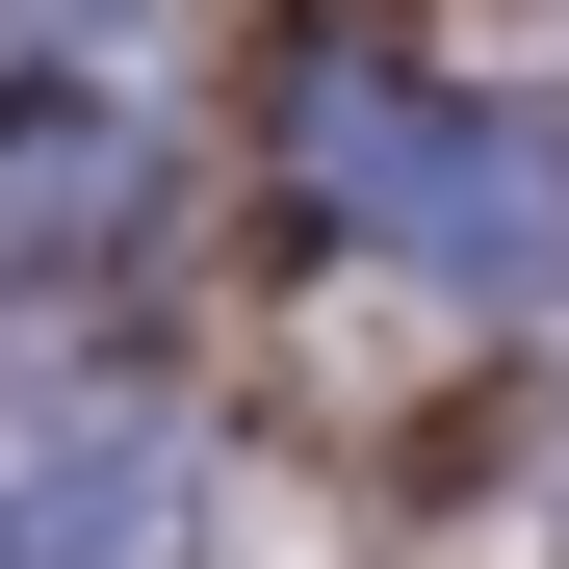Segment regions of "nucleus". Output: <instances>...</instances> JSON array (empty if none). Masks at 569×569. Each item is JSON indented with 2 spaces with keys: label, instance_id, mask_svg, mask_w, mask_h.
<instances>
[{
  "label": "nucleus",
  "instance_id": "1",
  "mask_svg": "<svg viewBox=\"0 0 569 569\" xmlns=\"http://www.w3.org/2000/svg\"><path fill=\"white\" fill-rule=\"evenodd\" d=\"M284 156H311V208H337V233H389V259H440V284H569V130L466 104V78L337 52L311 104H284Z\"/></svg>",
  "mask_w": 569,
  "mask_h": 569
},
{
  "label": "nucleus",
  "instance_id": "2",
  "mask_svg": "<svg viewBox=\"0 0 569 569\" xmlns=\"http://www.w3.org/2000/svg\"><path fill=\"white\" fill-rule=\"evenodd\" d=\"M0 569H181V440L104 389H0Z\"/></svg>",
  "mask_w": 569,
  "mask_h": 569
}]
</instances>
